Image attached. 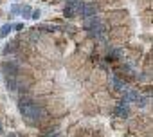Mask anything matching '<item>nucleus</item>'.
<instances>
[{"label":"nucleus","instance_id":"1","mask_svg":"<svg viewBox=\"0 0 153 137\" xmlns=\"http://www.w3.org/2000/svg\"><path fill=\"white\" fill-rule=\"evenodd\" d=\"M18 106H20V114H22L29 123H38V121H42V119L45 117V110H43L40 105H34V103L29 101V99H24Z\"/></svg>","mask_w":153,"mask_h":137},{"label":"nucleus","instance_id":"2","mask_svg":"<svg viewBox=\"0 0 153 137\" xmlns=\"http://www.w3.org/2000/svg\"><path fill=\"white\" fill-rule=\"evenodd\" d=\"M2 68H4V72H6V76H7V80H9V78H15V76L18 74V67H16V63H11V61H6Z\"/></svg>","mask_w":153,"mask_h":137},{"label":"nucleus","instance_id":"3","mask_svg":"<svg viewBox=\"0 0 153 137\" xmlns=\"http://www.w3.org/2000/svg\"><path fill=\"white\" fill-rule=\"evenodd\" d=\"M96 13H97V7H96L94 4H83L81 16H85V18H92V16H96Z\"/></svg>","mask_w":153,"mask_h":137},{"label":"nucleus","instance_id":"4","mask_svg":"<svg viewBox=\"0 0 153 137\" xmlns=\"http://www.w3.org/2000/svg\"><path fill=\"white\" fill-rule=\"evenodd\" d=\"M115 114L121 115V117H128V105L123 103L121 106H117V108H115Z\"/></svg>","mask_w":153,"mask_h":137},{"label":"nucleus","instance_id":"5","mask_svg":"<svg viewBox=\"0 0 153 137\" xmlns=\"http://www.w3.org/2000/svg\"><path fill=\"white\" fill-rule=\"evenodd\" d=\"M13 29V25L11 24H6V25H2V27H0V36H2V38H6L7 34H9V31Z\"/></svg>","mask_w":153,"mask_h":137},{"label":"nucleus","instance_id":"6","mask_svg":"<svg viewBox=\"0 0 153 137\" xmlns=\"http://www.w3.org/2000/svg\"><path fill=\"white\" fill-rule=\"evenodd\" d=\"M135 99H137V92L130 90V92L126 94V101H135Z\"/></svg>","mask_w":153,"mask_h":137},{"label":"nucleus","instance_id":"7","mask_svg":"<svg viewBox=\"0 0 153 137\" xmlns=\"http://www.w3.org/2000/svg\"><path fill=\"white\" fill-rule=\"evenodd\" d=\"M29 15H31V7H24V9H22V16H25V18H27Z\"/></svg>","mask_w":153,"mask_h":137},{"label":"nucleus","instance_id":"8","mask_svg":"<svg viewBox=\"0 0 153 137\" xmlns=\"http://www.w3.org/2000/svg\"><path fill=\"white\" fill-rule=\"evenodd\" d=\"M114 83H115V87H119V89H124V83H123L121 80H117V78H114Z\"/></svg>","mask_w":153,"mask_h":137},{"label":"nucleus","instance_id":"9","mask_svg":"<svg viewBox=\"0 0 153 137\" xmlns=\"http://www.w3.org/2000/svg\"><path fill=\"white\" fill-rule=\"evenodd\" d=\"M33 20H36V18H40V9H36V11H33Z\"/></svg>","mask_w":153,"mask_h":137},{"label":"nucleus","instance_id":"10","mask_svg":"<svg viewBox=\"0 0 153 137\" xmlns=\"http://www.w3.org/2000/svg\"><path fill=\"white\" fill-rule=\"evenodd\" d=\"M40 38V34L36 33V31H33V34H31V40H38Z\"/></svg>","mask_w":153,"mask_h":137},{"label":"nucleus","instance_id":"11","mask_svg":"<svg viewBox=\"0 0 153 137\" xmlns=\"http://www.w3.org/2000/svg\"><path fill=\"white\" fill-rule=\"evenodd\" d=\"M15 29H16V31H22V29H24V24H18V25H15Z\"/></svg>","mask_w":153,"mask_h":137},{"label":"nucleus","instance_id":"12","mask_svg":"<svg viewBox=\"0 0 153 137\" xmlns=\"http://www.w3.org/2000/svg\"><path fill=\"white\" fill-rule=\"evenodd\" d=\"M0 132H2V126H0Z\"/></svg>","mask_w":153,"mask_h":137},{"label":"nucleus","instance_id":"13","mask_svg":"<svg viewBox=\"0 0 153 137\" xmlns=\"http://www.w3.org/2000/svg\"><path fill=\"white\" fill-rule=\"evenodd\" d=\"M11 137H15V135H11Z\"/></svg>","mask_w":153,"mask_h":137},{"label":"nucleus","instance_id":"14","mask_svg":"<svg viewBox=\"0 0 153 137\" xmlns=\"http://www.w3.org/2000/svg\"><path fill=\"white\" fill-rule=\"evenodd\" d=\"M56 137H58V135H56Z\"/></svg>","mask_w":153,"mask_h":137}]
</instances>
